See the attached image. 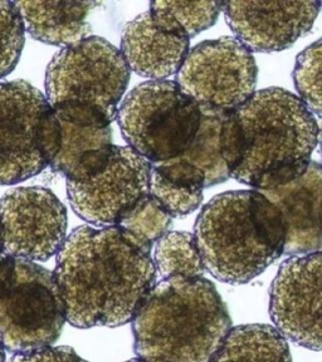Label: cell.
I'll return each instance as SVG.
<instances>
[{
	"label": "cell",
	"instance_id": "1",
	"mask_svg": "<svg viewBox=\"0 0 322 362\" xmlns=\"http://www.w3.org/2000/svg\"><path fill=\"white\" fill-rule=\"evenodd\" d=\"M53 274L67 322L77 328L132 322L158 277L151 249L116 226L74 229Z\"/></svg>",
	"mask_w": 322,
	"mask_h": 362
},
{
	"label": "cell",
	"instance_id": "2",
	"mask_svg": "<svg viewBox=\"0 0 322 362\" xmlns=\"http://www.w3.org/2000/svg\"><path fill=\"white\" fill-rule=\"evenodd\" d=\"M318 140L316 116L300 97L270 87L224 116L222 158L231 177L265 192L304 175Z\"/></svg>",
	"mask_w": 322,
	"mask_h": 362
},
{
	"label": "cell",
	"instance_id": "3",
	"mask_svg": "<svg viewBox=\"0 0 322 362\" xmlns=\"http://www.w3.org/2000/svg\"><path fill=\"white\" fill-rule=\"evenodd\" d=\"M231 329L229 311L209 279L166 278L132 320L134 351L145 362H210Z\"/></svg>",
	"mask_w": 322,
	"mask_h": 362
},
{
	"label": "cell",
	"instance_id": "4",
	"mask_svg": "<svg viewBox=\"0 0 322 362\" xmlns=\"http://www.w3.org/2000/svg\"><path fill=\"white\" fill-rule=\"evenodd\" d=\"M194 237L207 271L221 282L244 284L284 255L286 226L260 190H234L205 204Z\"/></svg>",
	"mask_w": 322,
	"mask_h": 362
},
{
	"label": "cell",
	"instance_id": "5",
	"mask_svg": "<svg viewBox=\"0 0 322 362\" xmlns=\"http://www.w3.org/2000/svg\"><path fill=\"white\" fill-rule=\"evenodd\" d=\"M130 74L121 51L91 35L53 57L45 71V97L61 122L103 129L117 117Z\"/></svg>",
	"mask_w": 322,
	"mask_h": 362
},
{
	"label": "cell",
	"instance_id": "6",
	"mask_svg": "<svg viewBox=\"0 0 322 362\" xmlns=\"http://www.w3.org/2000/svg\"><path fill=\"white\" fill-rule=\"evenodd\" d=\"M67 321L54 274L30 260L0 255V339L14 355L51 347Z\"/></svg>",
	"mask_w": 322,
	"mask_h": 362
},
{
	"label": "cell",
	"instance_id": "7",
	"mask_svg": "<svg viewBox=\"0 0 322 362\" xmlns=\"http://www.w3.org/2000/svg\"><path fill=\"white\" fill-rule=\"evenodd\" d=\"M203 113L176 81H149L120 105L125 141L151 164L180 158L198 134Z\"/></svg>",
	"mask_w": 322,
	"mask_h": 362
},
{
	"label": "cell",
	"instance_id": "8",
	"mask_svg": "<svg viewBox=\"0 0 322 362\" xmlns=\"http://www.w3.org/2000/svg\"><path fill=\"white\" fill-rule=\"evenodd\" d=\"M61 142V121L40 90L22 79L0 83V185L40 174Z\"/></svg>",
	"mask_w": 322,
	"mask_h": 362
},
{
	"label": "cell",
	"instance_id": "9",
	"mask_svg": "<svg viewBox=\"0 0 322 362\" xmlns=\"http://www.w3.org/2000/svg\"><path fill=\"white\" fill-rule=\"evenodd\" d=\"M257 77L252 51L236 37H221L192 47L176 82L202 112L226 116L253 96Z\"/></svg>",
	"mask_w": 322,
	"mask_h": 362
},
{
	"label": "cell",
	"instance_id": "10",
	"mask_svg": "<svg viewBox=\"0 0 322 362\" xmlns=\"http://www.w3.org/2000/svg\"><path fill=\"white\" fill-rule=\"evenodd\" d=\"M153 164L129 146L113 153L96 175L85 181H67V195L74 213L97 228L115 226L146 197Z\"/></svg>",
	"mask_w": 322,
	"mask_h": 362
},
{
	"label": "cell",
	"instance_id": "11",
	"mask_svg": "<svg viewBox=\"0 0 322 362\" xmlns=\"http://www.w3.org/2000/svg\"><path fill=\"white\" fill-rule=\"evenodd\" d=\"M67 221L66 206L47 187H17L0 199L4 252L19 259L45 262L58 255Z\"/></svg>",
	"mask_w": 322,
	"mask_h": 362
},
{
	"label": "cell",
	"instance_id": "12",
	"mask_svg": "<svg viewBox=\"0 0 322 362\" xmlns=\"http://www.w3.org/2000/svg\"><path fill=\"white\" fill-rule=\"evenodd\" d=\"M270 315L284 339L322 351V250L283 262L271 284Z\"/></svg>",
	"mask_w": 322,
	"mask_h": 362
},
{
	"label": "cell",
	"instance_id": "13",
	"mask_svg": "<svg viewBox=\"0 0 322 362\" xmlns=\"http://www.w3.org/2000/svg\"><path fill=\"white\" fill-rule=\"evenodd\" d=\"M321 1H223L234 37L251 51L287 49L311 30Z\"/></svg>",
	"mask_w": 322,
	"mask_h": 362
},
{
	"label": "cell",
	"instance_id": "14",
	"mask_svg": "<svg viewBox=\"0 0 322 362\" xmlns=\"http://www.w3.org/2000/svg\"><path fill=\"white\" fill-rule=\"evenodd\" d=\"M262 192L282 213L286 226L284 255L294 257L322 250L321 164L311 161L297 180Z\"/></svg>",
	"mask_w": 322,
	"mask_h": 362
},
{
	"label": "cell",
	"instance_id": "15",
	"mask_svg": "<svg viewBox=\"0 0 322 362\" xmlns=\"http://www.w3.org/2000/svg\"><path fill=\"white\" fill-rule=\"evenodd\" d=\"M190 51V38L159 28L149 11L134 18L121 34V53L136 74L165 81L178 74Z\"/></svg>",
	"mask_w": 322,
	"mask_h": 362
},
{
	"label": "cell",
	"instance_id": "16",
	"mask_svg": "<svg viewBox=\"0 0 322 362\" xmlns=\"http://www.w3.org/2000/svg\"><path fill=\"white\" fill-rule=\"evenodd\" d=\"M25 30L34 40L68 47L87 38L93 1H16Z\"/></svg>",
	"mask_w": 322,
	"mask_h": 362
},
{
	"label": "cell",
	"instance_id": "17",
	"mask_svg": "<svg viewBox=\"0 0 322 362\" xmlns=\"http://www.w3.org/2000/svg\"><path fill=\"white\" fill-rule=\"evenodd\" d=\"M62 142L51 168L67 181H85L108 164L113 153L111 126L79 127L61 122Z\"/></svg>",
	"mask_w": 322,
	"mask_h": 362
},
{
	"label": "cell",
	"instance_id": "18",
	"mask_svg": "<svg viewBox=\"0 0 322 362\" xmlns=\"http://www.w3.org/2000/svg\"><path fill=\"white\" fill-rule=\"evenodd\" d=\"M205 187L203 171L183 158L153 164L149 194L173 218H184L198 209Z\"/></svg>",
	"mask_w": 322,
	"mask_h": 362
},
{
	"label": "cell",
	"instance_id": "19",
	"mask_svg": "<svg viewBox=\"0 0 322 362\" xmlns=\"http://www.w3.org/2000/svg\"><path fill=\"white\" fill-rule=\"evenodd\" d=\"M210 362H294L287 339L270 325L232 328Z\"/></svg>",
	"mask_w": 322,
	"mask_h": 362
},
{
	"label": "cell",
	"instance_id": "20",
	"mask_svg": "<svg viewBox=\"0 0 322 362\" xmlns=\"http://www.w3.org/2000/svg\"><path fill=\"white\" fill-rule=\"evenodd\" d=\"M223 1H151L149 13L159 28L192 40L214 25Z\"/></svg>",
	"mask_w": 322,
	"mask_h": 362
},
{
	"label": "cell",
	"instance_id": "21",
	"mask_svg": "<svg viewBox=\"0 0 322 362\" xmlns=\"http://www.w3.org/2000/svg\"><path fill=\"white\" fill-rule=\"evenodd\" d=\"M154 266L161 279L203 277L207 271L194 234L169 232L160 238L153 252Z\"/></svg>",
	"mask_w": 322,
	"mask_h": 362
},
{
	"label": "cell",
	"instance_id": "22",
	"mask_svg": "<svg viewBox=\"0 0 322 362\" xmlns=\"http://www.w3.org/2000/svg\"><path fill=\"white\" fill-rule=\"evenodd\" d=\"M202 113L198 134L180 158L202 170L207 187H209L223 184L231 177L221 151V129L224 115Z\"/></svg>",
	"mask_w": 322,
	"mask_h": 362
},
{
	"label": "cell",
	"instance_id": "23",
	"mask_svg": "<svg viewBox=\"0 0 322 362\" xmlns=\"http://www.w3.org/2000/svg\"><path fill=\"white\" fill-rule=\"evenodd\" d=\"M171 224L173 216L153 195L147 194L121 218L116 226L153 250L159 239L169 233Z\"/></svg>",
	"mask_w": 322,
	"mask_h": 362
},
{
	"label": "cell",
	"instance_id": "24",
	"mask_svg": "<svg viewBox=\"0 0 322 362\" xmlns=\"http://www.w3.org/2000/svg\"><path fill=\"white\" fill-rule=\"evenodd\" d=\"M292 77L301 101L322 119V38L297 56Z\"/></svg>",
	"mask_w": 322,
	"mask_h": 362
},
{
	"label": "cell",
	"instance_id": "25",
	"mask_svg": "<svg viewBox=\"0 0 322 362\" xmlns=\"http://www.w3.org/2000/svg\"><path fill=\"white\" fill-rule=\"evenodd\" d=\"M24 42L25 27L16 3L0 1V79L17 67Z\"/></svg>",
	"mask_w": 322,
	"mask_h": 362
},
{
	"label": "cell",
	"instance_id": "26",
	"mask_svg": "<svg viewBox=\"0 0 322 362\" xmlns=\"http://www.w3.org/2000/svg\"><path fill=\"white\" fill-rule=\"evenodd\" d=\"M9 362H88L68 346L47 347L30 354L14 355Z\"/></svg>",
	"mask_w": 322,
	"mask_h": 362
},
{
	"label": "cell",
	"instance_id": "27",
	"mask_svg": "<svg viewBox=\"0 0 322 362\" xmlns=\"http://www.w3.org/2000/svg\"><path fill=\"white\" fill-rule=\"evenodd\" d=\"M0 362H6V349L1 339H0Z\"/></svg>",
	"mask_w": 322,
	"mask_h": 362
},
{
	"label": "cell",
	"instance_id": "28",
	"mask_svg": "<svg viewBox=\"0 0 322 362\" xmlns=\"http://www.w3.org/2000/svg\"><path fill=\"white\" fill-rule=\"evenodd\" d=\"M4 253V243H3V233H1V226H0V255Z\"/></svg>",
	"mask_w": 322,
	"mask_h": 362
},
{
	"label": "cell",
	"instance_id": "29",
	"mask_svg": "<svg viewBox=\"0 0 322 362\" xmlns=\"http://www.w3.org/2000/svg\"><path fill=\"white\" fill-rule=\"evenodd\" d=\"M126 362H145L144 360H142V358H139V357H135V358H131V360H129V361Z\"/></svg>",
	"mask_w": 322,
	"mask_h": 362
},
{
	"label": "cell",
	"instance_id": "30",
	"mask_svg": "<svg viewBox=\"0 0 322 362\" xmlns=\"http://www.w3.org/2000/svg\"><path fill=\"white\" fill-rule=\"evenodd\" d=\"M318 144H320V151H321L322 158V130H320V140H318Z\"/></svg>",
	"mask_w": 322,
	"mask_h": 362
},
{
	"label": "cell",
	"instance_id": "31",
	"mask_svg": "<svg viewBox=\"0 0 322 362\" xmlns=\"http://www.w3.org/2000/svg\"><path fill=\"white\" fill-rule=\"evenodd\" d=\"M320 221H321V229H322V205H321V211H320Z\"/></svg>",
	"mask_w": 322,
	"mask_h": 362
},
{
	"label": "cell",
	"instance_id": "32",
	"mask_svg": "<svg viewBox=\"0 0 322 362\" xmlns=\"http://www.w3.org/2000/svg\"><path fill=\"white\" fill-rule=\"evenodd\" d=\"M321 8H322V3H321Z\"/></svg>",
	"mask_w": 322,
	"mask_h": 362
}]
</instances>
